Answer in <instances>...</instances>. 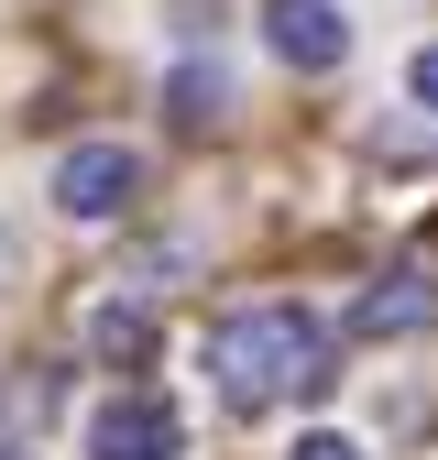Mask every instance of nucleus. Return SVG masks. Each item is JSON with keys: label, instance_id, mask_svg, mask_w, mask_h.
Segmentation results:
<instances>
[{"label": "nucleus", "instance_id": "f257e3e1", "mask_svg": "<svg viewBox=\"0 0 438 460\" xmlns=\"http://www.w3.org/2000/svg\"><path fill=\"white\" fill-rule=\"evenodd\" d=\"M208 373H219V394L231 406H285V394H328V329L307 318V307H285V296H263V307H231L208 329Z\"/></svg>", "mask_w": 438, "mask_h": 460}, {"label": "nucleus", "instance_id": "f03ea898", "mask_svg": "<svg viewBox=\"0 0 438 460\" xmlns=\"http://www.w3.org/2000/svg\"><path fill=\"white\" fill-rule=\"evenodd\" d=\"M132 187H143V164L121 143H77L66 164H55V208H66V219H121Z\"/></svg>", "mask_w": 438, "mask_h": 460}, {"label": "nucleus", "instance_id": "7ed1b4c3", "mask_svg": "<svg viewBox=\"0 0 438 460\" xmlns=\"http://www.w3.org/2000/svg\"><path fill=\"white\" fill-rule=\"evenodd\" d=\"M88 460H176V406L164 394H110V406L88 417Z\"/></svg>", "mask_w": 438, "mask_h": 460}, {"label": "nucleus", "instance_id": "20e7f679", "mask_svg": "<svg viewBox=\"0 0 438 460\" xmlns=\"http://www.w3.org/2000/svg\"><path fill=\"white\" fill-rule=\"evenodd\" d=\"M263 44L285 55L296 77H328V66L351 55V22L328 12V0H263Z\"/></svg>", "mask_w": 438, "mask_h": 460}, {"label": "nucleus", "instance_id": "39448f33", "mask_svg": "<svg viewBox=\"0 0 438 460\" xmlns=\"http://www.w3.org/2000/svg\"><path fill=\"white\" fill-rule=\"evenodd\" d=\"M351 329H362V340H416V329H438V285H427V274H383V285H362Z\"/></svg>", "mask_w": 438, "mask_h": 460}, {"label": "nucleus", "instance_id": "423d86ee", "mask_svg": "<svg viewBox=\"0 0 438 460\" xmlns=\"http://www.w3.org/2000/svg\"><path fill=\"white\" fill-rule=\"evenodd\" d=\"M88 340H99V362H143V351H153V307H121V296H110Z\"/></svg>", "mask_w": 438, "mask_h": 460}, {"label": "nucleus", "instance_id": "0eeeda50", "mask_svg": "<svg viewBox=\"0 0 438 460\" xmlns=\"http://www.w3.org/2000/svg\"><path fill=\"white\" fill-rule=\"evenodd\" d=\"M176 121H187V132H208V121H219V77H197V66L176 77Z\"/></svg>", "mask_w": 438, "mask_h": 460}, {"label": "nucleus", "instance_id": "6e6552de", "mask_svg": "<svg viewBox=\"0 0 438 460\" xmlns=\"http://www.w3.org/2000/svg\"><path fill=\"white\" fill-rule=\"evenodd\" d=\"M296 460H362V449H351V438H328V428H318V438H296Z\"/></svg>", "mask_w": 438, "mask_h": 460}, {"label": "nucleus", "instance_id": "1a4fd4ad", "mask_svg": "<svg viewBox=\"0 0 438 460\" xmlns=\"http://www.w3.org/2000/svg\"><path fill=\"white\" fill-rule=\"evenodd\" d=\"M406 88H416V99H427V110H438V44H427V55H416V66H406Z\"/></svg>", "mask_w": 438, "mask_h": 460}, {"label": "nucleus", "instance_id": "9d476101", "mask_svg": "<svg viewBox=\"0 0 438 460\" xmlns=\"http://www.w3.org/2000/svg\"><path fill=\"white\" fill-rule=\"evenodd\" d=\"M0 460H33V449H0Z\"/></svg>", "mask_w": 438, "mask_h": 460}]
</instances>
